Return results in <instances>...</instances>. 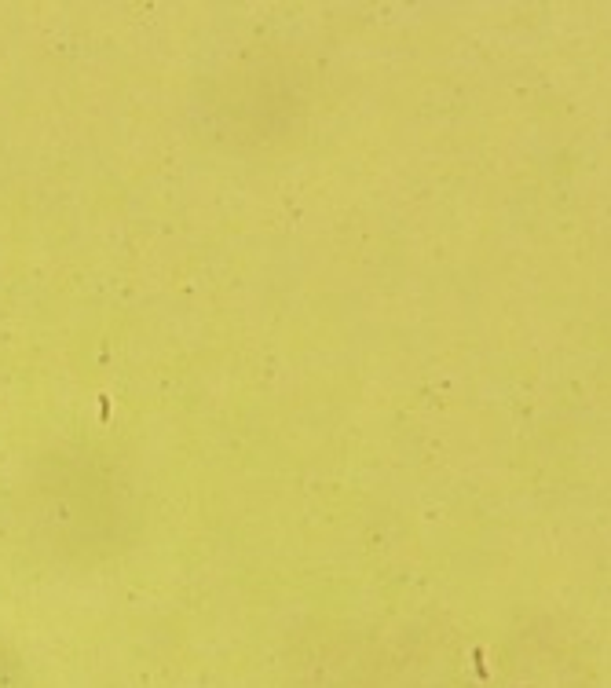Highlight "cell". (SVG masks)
I'll list each match as a JSON object with an SVG mask.
<instances>
[{
	"label": "cell",
	"mask_w": 611,
	"mask_h": 688,
	"mask_svg": "<svg viewBox=\"0 0 611 688\" xmlns=\"http://www.w3.org/2000/svg\"><path fill=\"white\" fill-rule=\"evenodd\" d=\"M99 417H110V396H99Z\"/></svg>",
	"instance_id": "6da1fadb"
}]
</instances>
